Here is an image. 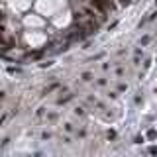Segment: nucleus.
I'll list each match as a JSON object with an SVG mask.
<instances>
[{
    "label": "nucleus",
    "mask_w": 157,
    "mask_h": 157,
    "mask_svg": "<svg viewBox=\"0 0 157 157\" xmlns=\"http://www.w3.org/2000/svg\"><path fill=\"white\" fill-rule=\"evenodd\" d=\"M120 2H122V4H128V2H130V0H120Z\"/></svg>",
    "instance_id": "2"
},
{
    "label": "nucleus",
    "mask_w": 157,
    "mask_h": 157,
    "mask_svg": "<svg viewBox=\"0 0 157 157\" xmlns=\"http://www.w3.org/2000/svg\"><path fill=\"white\" fill-rule=\"evenodd\" d=\"M90 2H92V6L100 12V14H106V4H104L102 0H90Z\"/></svg>",
    "instance_id": "1"
}]
</instances>
